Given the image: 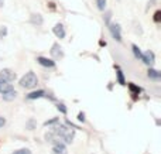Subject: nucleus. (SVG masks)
Masks as SVG:
<instances>
[{
	"label": "nucleus",
	"mask_w": 161,
	"mask_h": 154,
	"mask_svg": "<svg viewBox=\"0 0 161 154\" xmlns=\"http://www.w3.org/2000/svg\"><path fill=\"white\" fill-rule=\"evenodd\" d=\"M37 84H38V79H37V75L33 72V71L27 72L21 79H20V86L25 88V89H33V88L37 86Z\"/></svg>",
	"instance_id": "obj_1"
},
{
	"label": "nucleus",
	"mask_w": 161,
	"mask_h": 154,
	"mask_svg": "<svg viewBox=\"0 0 161 154\" xmlns=\"http://www.w3.org/2000/svg\"><path fill=\"white\" fill-rule=\"evenodd\" d=\"M109 25V31H110L112 37H113L116 41H122V28L117 23H108Z\"/></svg>",
	"instance_id": "obj_2"
},
{
	"label": "nucleus",
	"mask_w": 161,
	"mask_h": 154,
	"mask_svg": "<svg viewBox=\"0 0 161 154\" xmlns=\"http://www.w3.org/2000/svg\"><path fill=\"white\" fill-rule=\"evenodd\" d=\"M16 79V72H13L11 69L6 68V69L0 71V81L2 82H13Z\"/></svg>",
	"instance_id": "obj_3"
},
{
	"label": "nucleus",
	"mask_w": 161,
	"mask_h": 154,
	"mask_svg": "<svg viewBox=\"0 0 161 154\" xmlns=\"http://www.w3.org/2000/svg\"><path fill=\"white\" fill-rule=\"evenodd\" d=\"M142 61L151 67L154 64V61H156V55H154L153 51H146V52L142 54Z\"/></svg>",
	"instance_id": "obj_4"
},
{
	"label": "nucleus",
	"mask_w": 161,
	"mask_h": 154,
	"mask_svg": "<svg viewBox=\"0 0 161 154\" xmlns=\"http://www.w3.org/2000/svg\"><path fill=\"white\" fill-rule=\"evenodd\" d=\"M37 62H38L40 65H42V67H47V68L55 67V61H53V59H50V58H45V57H38V58H37Z\"/></svg>",
	"instance_id": "obj_5"
},
{
	"label": "nucleus",
	"mask_w": 161,
	"mask_h": 154,
	"mask_svg": "<svg viewBox=\"0 0 161 154\" xmlns=\"http://www.w3.org/2000/svg\"><path fill=\"white\" fill-rule=\"evenodd\" d=\"M53 31H54V34L57 36V38H65V28H64V25L62 24H55L54 25V28H53Z\"/></svg>",
	"instance_id": "obj_6"
},
{
	"label": "nucleus",
	"mask_w": 161,
	"mask_h": 154,
	"mask_svg": "<svg viewBox=\"0 0 161 154\" xmlns=\"http://www.w3.org/2000/svg\"><path fill=\"white\" fill-rule=\"evenodd\" d=\"M54 154H67V147H65V143L62 141H58L54 146Z\"/></svg>",
	"instance_id": "obj_7"
},
{
	"label": "nucleus",
	"mask_w": 161,
	"mask_h": 154,
	"mask_svg": "<svg viewBox=\"0 0 161 154\" xmlns=\"http://www.w3.org/2000/svg\"><path fill=\"white\" fill-rule=\"evenodd\" d=\"M147 76L150 79H153V81H160L161 74H160V71L154 69V68H150V69H148V72H147Z\"/></svg>",
	"instance_id": "obj_8"
},
{
	"label": "nucleus",
	"mask_w": 161,
	"mask_h": 154,
	"mask_svg": "<svg viewBox=\"0 0 161 154\" xmlns=\"http://www.w3.org/2000/svg\"><path fill=\"white\" fill-rule=\"evenodd\" d=\"M30 21H31V24H34V25H42V16L41 14H31V19H30Z\"/></svg>",
	"instance_id": "obj_9"
},
{
	"label": "nucleus",
	"mask_w": 161,
	"mask_h": 154,
	"mask_svg": "<svg viewBox=\"0 0 161 154\" xmlns=\"http://www.w3.org/2000/svg\"><path fill=\"white\" fill-rule=\"evenodd\" d=\"M16 96H17V92H16L14 89L8 91V92H6V93H2L3 101H7V102H10V101H13V99H16Z\"/></svg>",
	"instance_id": "obj_10"
},
{
	"label": "nucleus",
	"mask_w": 161,
	"mask_h": 154,
	"mask_svg": "<svg viewBox=\"0 0 161 154\" xmlns=\"http://www.w3.org/2000/svg\"><path fill=\"white\" fill-rule=\"evenodd\" d=\"M61 50H62V48L59 47V44H54V45H53V50H51V54H53L54 58H59V57L64 55Z\"/></svg>",
	"instance_id": "obj_11"
},
{
	"label": "nucleus",
	"mask_w": 161,
	"mask_h": 154,
	"mask_svg": "<svg viewBox=\"0 0 161 154\" xmlns=\"http://www.w3.org/2000/svg\"><path fill=\"white\" fill-rule=\"evenodd\" d=\"M11 89H14L11 84H8V82H0V93H6Z\"/></svg>",
	"instance_id": "obj_12"
},
{
	"label": "nucleus",
	"mask_w": 161,
	"mask_h": 154,
	"mask_svg": "<svg viewBox=\"0 0 161 154\" xmlns=\"http://www.w3.org/2000/svg\"><path fill=\"white\" fill-rule=\"evenodd\" d=\"M45 95L44 91H36V92H31L27 95V99H38V98H42Z\"/></svg>",
	"instance_id": "obj_13"
},
{
	"label": "nucleus",
	"mask_w": 161,
	"mask_h": 154,
	"mask_svg": "<svg viewBox=\"0 0 161 154\" xmlns=\"http://www.w3.org/2000/svg\"><path fill=\"white\" fill-rule=\"evenodd\" d=\"M131 48H133V52H134V57H136V58H139V59H142V51H140V48L137 47L136 44H133L131 45Z\"/></svg>",
	"instance_id": "obj_14"
},
{
	"label": "nucleus",
	"mask_w": 161,
	"mask_h": 154,
	"mask_svg": "<svg viewBox=\"0 0 161 154\" xmlns=\"http://www.w3.org/2000/svg\"><path fill=\"white\" fill-rule=\"evenodd\" d=\"M117 81H119L120 85H126V81H125V76H123V72L120 69H117Z\"/></svg>",
	"instance_id": "obj_15"
},
{
	"label": "nucleus",
	"mask_w": 161,
	"mask_h": 154,
	"mask_svg": "<svg viewBox=\"0 0 161 154\" xmlns=\"http://www.w3.org/2000/svg\"><path fill=\"white\" fill-rule=\"evenodd\" d=\"M96 6L100 11H103L106 8V0H96Z\"/></svg>",
	"instance_id": "obj_16"
},
{
	"label": "nucleus",
	"mask_w": 161,
	"mask_h": 154,
	"mask_svg": "<svg viewBox=\"0 0 161 154\" xmlns=\"http://www.w3.org/2000/svg\"><path fill=\"white\" fill-rule=\"evenodd\" d=\"M7 36V27H6V25H2V27H0V38H2V37H6Z\"/></svg>",
	"instance_id": "obj_17"
},
{
	"label": "nucleus",
	"mask_w": 161,
	"mask_h": 154,
	"mask_svg": "<svg viewBox=\"0 0 161 154\" xmlns=\"http://www.w3.org/2000/svg\"><path fill=\"white\" fill-rule=\"evenodd\" d=\"M57 107H58V110H59L61 113H64V115L67 113V107H65L64 103H58V105H57Z\"/></svg>",
	"instance_id": "obj_18"
},
{
	"label": "nucleus",
	"mask_w": 161,
	"mask_h": 154,
	"mask_svg": "<svg viewBox=\"0 0 161 154\" xmlns=\"http://www.w3.org/2000/svg\"><path fill=\"white\" fill-rule=\"evenodd\" d=\"M13 154H31V151L28 149H20V150H17V151H14Z\"/></svg>",
	"instance_id": "obj_19"
},
{
	"label": "nucleus",
	"mask_w": 161,
	"mask_h": 154,
	"mask_svg": "<svg viewBox=\"0 0 161 154\" xmlns=\"http://www.w3.org/2000/svg\"><path fill=\"white\" fill-rule=\"evenodd\" d=\"M160 16H161V11H156V14H154V21L156 23H160Z\"/></svg>",
	"instance_id": "obj_20"
},
{
	"label": "nucleus",
	"mask_w": 161,
	"mask_h": 154,
	"mask_svg": "<svg viewBox=\"0 0 161 154\" xmlns=\"http://www.w3.org/2000/svg\"><path fill=\"white\" fill-rule=\"evenodd\" d=\"M78 120L79 122H85V113H83V112H80L78 115Z\"/></svg>",
	"instance_id": "obj_21"
},
{
	"label": "nucleus",
	"mask_w": 161,
	"mask_h": 154,
	"mask_svg": "<svg viewBox=\"0 0 161 154\" xmlns=\"http://www.w3.org/2000/svg\"><path fill=\"white\" fill-rule=\"evenodd\" d=\"M4 124H6V119L3 116H0V127H3Z\"/></svg>",
	"instance_id": "obj_22"
},
{
	"label": "nucleus",
	"mask_w": 161,
	"mask_h": 154,
	"mask_svg": "<svg viewBox=\"0 0 161 154\" xmlns=\"http://www.w3.org/2000/svg\"><path fill=\"white\" fill-rule=\"evenodd\" d=\"M110 16H112L110 13H106V17L103 16V19H105V21H106V23H109V20H110Z\"/></svg>",
	"instance_id": "obj_23"
},
{
	"label": "nucleus",
	"mask_w": 161,
	"mask_h": 154,
	"mask_svg": "<svg viewBox=\"0 0 161 154\" xmlns=\"http://www.w3.org/2000/svg\"><path fill=\"white\" fill-rule=\"evenodd\" d=\"M3 4H4V0H0V7H2Z\"/></svg>",
	"instance_id": "obj_24"
},
{
	"label": "nucleus",
	"mask_w": 161,
	"mask_h": 154,
	"mask_svg": "<svg viewBox=\"0 0 161 154\" xmlns=\"http://www.w3.org/2000/svg\"><path fill=\"white\" fill-rule=\"evenodd\" d=\"M0 82H2V81H0Z\"/></svg>",
	"instance_id": "obj_25"
}]
</instances>
